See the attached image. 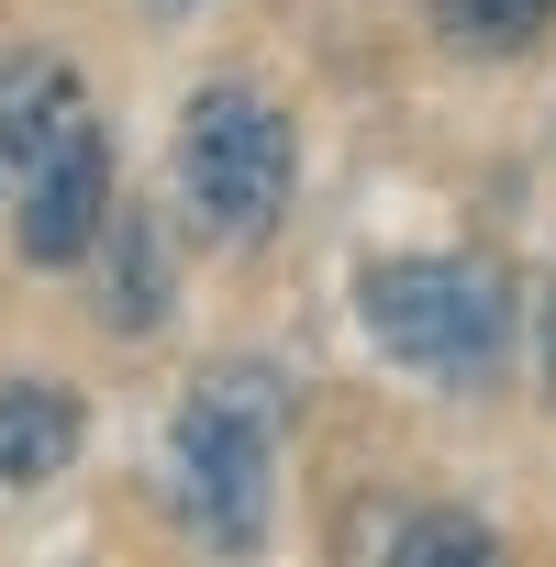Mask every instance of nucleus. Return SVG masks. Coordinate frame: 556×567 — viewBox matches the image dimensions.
I'll use <instances>...</instances> for the list:
<instances>
[{
  "mask_svg": "<svg viewBox=\"0 0 556 567\" xmlns=\"http://www.w3.org/2000/svg\"><path fill=\"white\" fill-rule=\"evenodd\" d=\"M278 434H290V379L223 357L189 379L178 434H167V478H178V523L223 556L267 545V489H278Z\"/></svg>",
  "mask_w": 556,
  "mask_h": 567,
  "instance_id": "obj_1",
  "label": "nucleus"
},
{
  "mask_svg": "<svg viewBox=\"0 0 556 567\" xmlns=\"http://www.w3.org/2000/svg\"><path fill=\"white\" fill-rule=\"evenodd\" d=\"M357 323L390 368H412L434 390H478V379H501V346H512V278L490 256H368Z\"/></svg>",
  "mask_w": 556,
  "mask_h": 567,
  "instance_id": "obj_2",
  "label": "nucleus"
},
{
  "mask_svg": "<svg viewBox=\"0 0 556 567\" xmlns=\"http://www.w3.org/2000/svg\"><path fill=\"white\" fill-rule=\"evenodd\" d=\"M290 112L245 79H212L189 112H178V212L212 234V245H267L278 212H290Z\"/></svg>",
  "mask_w": 556,
  "mask_h": 567,
  "instance_id": "obj_3",
  "label": "nucleus"
},
{
  "mask_svg": "<svg viewBox=\"0 0 556 567\" xmlns=\"http://www.w3.org/2000/svg\"><path fill=\"white\" fill-rule=\"evenodd\" d=\"M12 200H23V256L34 267H79L101 245V223H112V134L68 101L34 134V156L12 167Z\"/></svg>",
  "mask_w": 556,
  "mask_h": 567,
  "instance_id": "obj_4",
  "label": "nucleus"
},
{
  "mask_svg": "<svg viewBox=\"0 0 556 567\" xmlns=\"http://www.w3.org/2000/svg\"><path fill=\"white\" fill-rule=\"evenodd\" d=\"M79 434H90L79 390H56V379H0V489H45V478L79 456Z\"/></svg>",
  "mask_w": 556,
  "mask_h": 567,
  "instance_id": "obj_5",
  "label": "nucleus"
},
{
  "mask_svg": "<svg viewBox=\"0 0 556 567\" xmlns=\"http://www.w3.org/2000/svg\"><path fill=\"white\" fill-rule=\"evenodd\" d=\"M101 234H112V278H101V312H112L123 334H145V323L167 312V234H156V212H112Z\"/></svg>",
  "mask_w": 556,
  "mask_h": 567,
  "instance_id": "obj_6",
  "label": "nucleus"
},
{
  "mask_svg": "<svg viewBox=\"0 0 556 567\" xmlns=\"http://www.w3.org/2000/svg\"><path fill=\"white\" fill-rule=\"evenodd\" d=\"M556 23V0H434V34L456 56H523Z\"/></svg>",
  "mask_w": 556,
  "mask_h": 567,
  "instance_id": "obj_7",
  "label": "nucleus"
},
{
  "mask_svg": "<svg viewBox=\"0 0 556 567\" xmlns=\"http://www.w3.org/2000/svg\"><path fill=\"white\" fill-rule=\"evenodd\" d=\"M390 556H401V567H478V556H501V534H490L478 512H412V523L390 534Z\"/></svg>",
  "mask_w": 556,
  "mask_h": 567,
  "instance_id": "obj_8",
  "label": "nucleus"
},
{
  "mask_svg": "<svg viewBox=\"0 0 556 567\" xmlns=\"http://www.w3.org/2000/svg\"><path fill=\"white\" fill-rule=\"evenodd\" d=\"M545 379H556V301H545Z\"/></svg>",
  "mask_w": 556,
  "mask_h": 567,
  "instance_id": "obj_9",
  "label": "nucleus"
},
{
  "mask_svg": "<svg viewBox=\"0 0 556 567\" xmlns=\"http://www.w3.org/2000/svg\"><path fill=\"white\" fill-rule=\"evenodd\" d=\"M145 12H189V0H145Z\"/></svg>",
  "mask_w": 556,
  "mask_h": 567,
  "instance_id": "obj_10",
  "label": "nucleus"
}]
</instances>
